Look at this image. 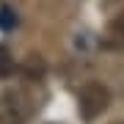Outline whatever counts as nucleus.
Instances as JSON below:
<instances>
[{
  "label": "nucleus",
  "instance_id": "f03ea898",
  "mask_svg": "<svg viewBox=\"0 0 124 124\" xmlns=\"http://www.w3.org/2000/svg\"><path fill=\"white\" fill-rule=\"evenodd\" d=\"M110 105V91L108 85L102 83H85L80 88V97H77V110L85 121H94L97 116H102Z\"/></svg>",
  "mask_w": 124,
  "mask_h": 124
},
{
  "label": "nucleus",
  "instance_id": "7ed1b4c3",
  "mask_svg": "<svg viewBox=\"0 0 124 124\" xmlns=\"http://www.w3.org/2000/svg\"><path fill=\"white\" fill-rule=\"evenodd\" d=\"M105 47L124 53V11H119L110 22H108V31H105Z\"/></svg>",
  "mask_w": 124,
  "mask_h": 124
},
{
  "label": "nucleus",
  "instance_id": "20e7f679",
  "mask_svg": "<svg viewBox=\"0 0 124 124\" xmlns=\"http://www.w3.org/2000/svg\"><path fill=\"white\" fill-rule=\"evenodd\" d=\"M14 72V55L6 44H0V77H8Z\"/></svg>",
  "mask_w": 124,
  "mask_h": 124
},
{
  "label": "nucleus",
  "instance_id": "39448f33",
  "mask_svg": "<svg viewBox=\"0 0 124 124\" xmlns=\"http://www.w3.org/2000/svg\"><path fill=\"white\" fill-rule=\"evenodd\" d=\"M14 25H17V17L11 14V8H6V6H3V8H0V28L8 31V28H14Z\"/></svg>",
  "mask_w": 124,
  "mask_h": 124
},
{
  "label": "nucleus",
  "instance_id": "423d86ee",
  "mask_svg": "<svg viewBox=\"0 0 124 124\" xmlns=\"http://www.w3.org/2000/svg\"><path fill=\"white\" fill-rule=\"evenodd\" d=\"M113 124H124V121H113Z\"/></svg>",
  "mask_w": 124,
  "mask_h": 124
},
{
  "label": "nucleus",
  "instance_id": "f257e3e1",
  "mask_svg": "<svg viewBox=\"0 0 124 124\" xmlns=\"http://www.w3.org/2000/svg\"><path fill=\"white\" fill-rule=\"evenodd\" d=\"M33 110L36 102L22 85H11L0 94V124H28Z\"/></svg>",
  "mask_w": 124,
  "mask_h": 124
}]
</instances>
